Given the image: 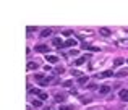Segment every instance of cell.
<instances>
[{
	"instance_id": "obj_9",
	"label": "cell",
	"mask_w": 128,
	"mask_h": 110,
	"mask_svg": "<svg viewBox=\"0 0 128 110\" xmlns=\"http://www.w3.org/2000/svg\"><path fill=\"white\" fill-rule=\"evenodd\" d=\"M99 32H101L102 36H109V34H110V29H107V28H101V29H99Z\"/></svg>"
},
{
	"instance_id": "obj_2",
	"label": "cell",
	"mask_w": 128,
	"mask_h": 110,
	"mask_svg": "<svg viewBox=\"0 0 128 110\" xmlns=\"http://www.w3.org/2000/svg\"><path fill=\"white\" fill-rule=\"evenodd\" d=\"M46 62H47V63H57L58 58H57L55 55H46Z\"/></svg>"
},
{
	"instance_id": "obj_16",
	"label": "cell",
	"mask_w": 128,
	"mask_h": 110,
	"mask_svg": "<svg viewBox=\"0 0 128 110\" xmlns=\"http://www.w3.org/2000/svg\"><path fill=\"white\" fill-rule=\"evenodd\" d=\"M114 65H115V66H120V65H123V58H115Z\"/></svg>"
},
{
	"instance_id": "obj_19",
	"label": "cell",
	"mask_w": 128,
	"mask_h": 110,
	"mask_svg": "<svg viewBox=\"0 0 128 110\" xmlns=\"http://www.w3.org/2000/svg\"><path fill=\"white\" fill-rule=\"evenodd\" d=\"M84 62H86V58H84V57H81V58H78V60H76V65H83Z\"/></svg>"
},
{
	"instance_id": "obj_21",
	"label": "cell",
	"mask_w": 128,
	"mask_h": 110,
	"mask_svg": "<svg viewBox=\"0 0 128 110\" xmlns=\"http://www.w3.org/2000/svg\"><path fill=\"white\" fill-rule=\"evenodd\" d=\"M33 105H34L36 109H39V107H41L42 104H41V101H34V102H33Z\"/></svg>"
},
{
	"instance_id": "obj_6",
	"label": "cell",
	"mask_w": 128,
	"mask_h": 110,
	"mask_svg": "<svg viewBox=\"0 0 128 110\" xmlns=\"http://www.w3.org/2000/svg\"><path fill=\"white\" fill-rule=\"evenodd\" d=\"M99 92H101V94H109L110 87L109 86H101V87H99Z\"/></svg>"
},
{
	"instance_id": "obj_20",
	"label": "cell",
	"mask_w": 128,
	"mask_h": 110,
	"mask_svg": "<svg viewBox=\"0 0 128 110\" xmlns=\"http://www.w3.org/2000/svg\"><path fill=\"white\" fill-rule=\"evenodd\" d=\"M39 89H29V94H34V96H39Z\"/></svg>"
},
{
	"instance_id": "obj_15",
	"label": "cell",
	"mask_w": 128,
	"mask_h": 110,
	"mask_svg": "<svg viewBox=\"0 0 128 110\" xmlns=\"http://www.w3.org/2000/svg\"><path fill=\"white\" fill-rule=\"evenodd\" d=\"M88 79H89L88 76H83V78H80V79H78V82H80V84H86V82H88Z\"/></svg>"
},
{
	"instance_id": "obj_5",
	"label": "cell",
	"mask_w": 128,
	"mask_h": 110,
	"mask_svg": "<svg viewBox=\"0 0 128 110\" xmlns=\"http://www.w3.org/2000/svg\"><path fill=\"white\" fill-rule=\"evenodd\" d=\"M112 70H107V71H104V73H101V74H97V78H110L112 76Z\"/></svg>"
},
{
	"instance_id": "obj_8",
	"label": "cell",
	"mask_w": 128,
	"mask_h": 110,
	"mask_svg": "<svg viewBox=\"0 0 128 110\" xmlns=\"http://www.w3.org/2000/svg\"><path fill=\"white\" fill-rule=\"evenodd\" d=\"M39 82V84H41V86H47V84H49V82H50V78H42V79H41V81H37Z\"/></svg>"
},
{
	"instance_id": "obj_4",
	"label": "cell",
	"mask_w": 128,
	"mask_h": 110,
	"mask_svg": "<svg viewBox=\"0 0 128 110\" xmlns=\"http://www.w3.org/2000/svg\"><path fill=\"white\" fill-rule=\"evenodd\" d=\"M120 99L128 102V89H122V91H120Z\"/></svg>"
},
{
	"instance_id": "obj_11",
	"label": "cell",
	"mask_w": 128,
	"mask_h": 110,
	"mask_svg": "<svg viewBox=\"0 0 128 110\" xmlns=\"http://www.w3.org/2000/svg\"><path fill=\"white\" fill-rule=\"evenodd\" d=\"M52 34V29H44L42 32H41V36L42 37H47V36H50Z\"/></svg>"
},
{
	"instance_id": "obj_13",
	"label": "cell",
	"mask_w": 128,
	"mask_h": 110,
	"mask_svg": "<svg viewBox=\"0 0 128 110\" xmlns=\"http://www.w3.org/2000/svg\"><path fill=\"white\" fill-rule=\"evenodd\" d=\"M127 74H128L127 70H120L119 73H117V76H119V78H123V76H127Z\"/></svg>"
},
{
	"instance_id": "obj_18",
	"label": "cell",
	"mask_w": 128,
	"mask_h": 110,
	"mask_svg": "<svg viewBox=\"0 0 128 110\" xmlns=\"http://www.w3.org/2000/svg\"><path fill=\"white\" fill-rule=\"evenodd\" d=\"M46 99H47L46 92H39V101H46Z\"/></svg>"
},
{
	"instance_id": "obj_23",
	"label": "cell",
	"mask_w": 128,
	"mask_h": 110,
	"mask_svg": "<svg viewBox=\"0 0 128 110\" xmlns=\"http://www.w3.org/2000/svg\"><path fill=\"white\" fill-rule=\"evenodd\" d=\"M81 47H83V49H91V47L88 46V42H83V44H81Z\"/></svg>"
},
{
	"instance_id": "obj_3",
	"label": "cell",
	"mask_w": 128,
	"mask_h": 110,
	"mask_svg": "<svg viewBox=\"0 0 128 110\" xmlns=\"http://www.w3.org/2000/svg\"><path fill=\"white\" fill-rule=\"evenodd\" d=\"M54 46H55V47H60V49H62V47L65 46V42L62 41V39H60V37H55V39H54Z\"/></svg>"
},
{
	"instance_id": "obj_1",
	"label": "cell",
	"mask_w": 128,
	"mask_h": 110,
	"mask_svg": "<svg viewBox=\"0 0 128 110\" xmlns=\"http://www.w3.org/2000/svg\"><path fill=\"white\" fill-rule=\"evenodd\" d=\"M34 50L36 52H41V54H49V47L46 46V44H39V46L34 47Z\"/></svg>"
},
{
	"instance_id": "obj_12",
	"label": "cell",
	"mask_w": 128,
	"mask_h": 110,
	"mask_svg": "<svg viewBox=\"0 0 128 110\" xmlns=\"http://www.w3.org/2000/svg\"><path fill=\"white\" fill-rule=\"evenodd\" d=\"M55 101H57V102H63L65 101V96H63V94H57V96H55Z\"/></svg>"
},
{
	"instance_id": "obj_24",
	"label": "cell",
	"mask_w": 128,
	"mask_h": 110,
	"mask_svg": "<svg viewBox=\"0 0 128 110\" xmlns=\"http://www.w3.org/2000/svg\"><path fill=\"white\" fill-rule=\"evenodd\" d=\"M55 71H57V73H58V74H62V73H63V68H57Z\"/></svg>"
},
{
	"instance_id": "obj_10",
	"label": "cell",
	"mask_w": 128,
	"mask_h": 110,
	"mask_svg": "<svg viewBox=\"0 0 128 110\" xmlns=\"http://www.w3.org/2000/svg\"><path fill=\"white\" fill-rule=\"evenodd\" d=\"M37 68V65L34 63V62H29V63H28V71H33V70H36Z\"/></svg>"
},
{
	"instance_id": "obj_7",
	"label": "cell",
	"mask_w": 128,
	"mask_h": 110,
	"mask_svg": "<svg viewBox=\"0 0 128 110\" xmlns=\"http://www.w3.org/2000/svg\"><path fill=\"white\" fill-rule=\"evenodd\" d=\"M65 46L66 47H75L76 46V41H75V39H68V41H65Z\"/></svg>"
},
{
	"instance_id": "obj_17",
	"label": "cell",
	"mask_w": 128,
	"mask_h": 110,
	"mask_svg": "<svg viewBox=\"0 0 128 110\" xmlns=\"http://www.w3.org/2000/svg\"><path fill=\"white\" fill-rule=\"evenodd\" d=\"M60 110H75V107H71V105H60Z\"/></svg>"
},
{
	"instance_id": "obj_14",
	"label": "cell",
	"mask_w": 128,
	"mask_h": 110,
	"mask_svg": "<svg viewBox=\"0 0 128 110\" xmlns=\"http://www.w3.org/2000/svg\"><path fill=\"white\" fill-rule=\"evenodd\" d=\"M71 74H73V76H78V78H83V76H84V74H83L81 71H78V70H73V71H71Z\"/></svg>"
},
{
	"instance_id": "obj_22",
	"label": "cell",
	"mask_w": 128,
	"mask_h": 110,
	"mask_svg": "<svg viewBox=\"0 0 128 110\" xmlns=\"http://www.w3.org/2000/svg\"><path fill=\"white\" fill-rule=\"evenodd\" d=\"M71 84H73V81H65V82H63V86H65V87H70Z\"/></svg>"
}]
</instances>
